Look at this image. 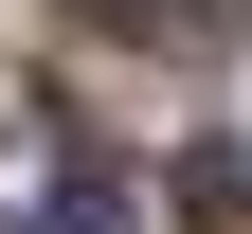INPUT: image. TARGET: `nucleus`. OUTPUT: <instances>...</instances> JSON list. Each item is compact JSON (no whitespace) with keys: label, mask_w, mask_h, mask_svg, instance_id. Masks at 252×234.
I'll list each match as a JSON object with an SVG mask.
<instances>
[{"label":"nucleus","mask_w":252,"mask_h":234,"mask_svg":"<svg viewBox=\"0 0 252 234\" xmlns=\"http://www.w3.org/2000/svg\"><path fill=\"white\" fill-rule=\"evenodd\" d=\"M162 198H180V234H252V162H234V144H180Z\"/></svg>","instance_id":"obj_1"},{"label":"nucleus","mask_w":252,"mask_h":234,"mask_svg":"<svg viewBox=\"0 0 252 234\" xmlns=\"http://www.w3.org/2000/svg\"><path fill=\"white\" fill-rule=\"evenodd\" d=\"M54 234H126V180H54Z\"/></svg>","instance_id":"obj_2"}]
</instances>
